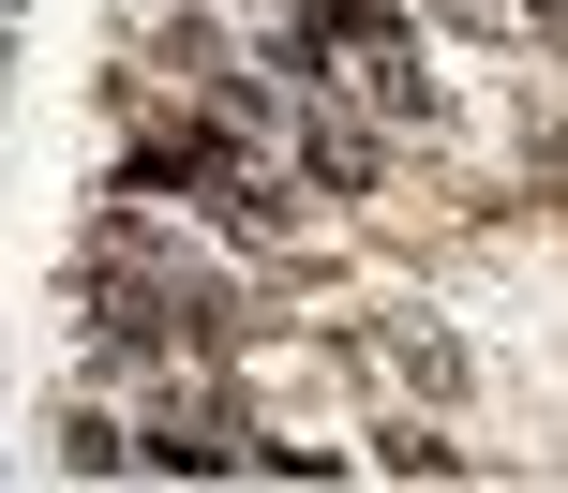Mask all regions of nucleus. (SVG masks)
<instances>
[{"label":"nucleus","mask_w":568,"mask_h":493,"mask_svg":"<svg viewBox=\"0 0 568 493\" xmlns=\"http://www.w3.org/2000/svg\"><path fill=\"white\" fill-rule=\"evenodd\" d=\"M284 75L300 90H374L389 120H434V60H419V30H404V0H300Z\"/></svg>","instance_id":"1"},{"label":"nucleus","mask_w":568,"mask_h":493,"mask_svg":"<svg viewBox=\"0 0 568 493\" xmlns=\"http://www.w3.org/2000/svg\"><path fill=\"white\" fill-rule=\"evenodd\" d=\"M120 179H165V195H195L210 225L225 239H284V195L255 179V135H210V120H135V135H120Z\"/></svg>","instance_id":"2"},{"label":"nucleus","mask_w":568,"mask_h":493,"mask_svg":"<svg viewBox=\"0 0 568 493\" xmlns=\"http://www.w3.org/2000/svg\"><path fill=\"white\" fill-rule=\"evenodd\" d=\"M300 165L329 179V195H389V135L344 120V105H300Z\"/></svg>","instance_id":"3"},{"label":"nucleus","mask_w":568,"mask_h":493,"mask_svg":"<svg viewBox=\"0 0 568 493\" xmlns=\"http://www.w3.org/2000/svg\"><path fill=\"white\" fill-rule=\"evenodd\" d=\"M60 464L75 479H135V434H120V419H60Z\"/></svg>","instance_id":"4"},{"label":"nucleus","mask_w":568,"mask_h":493,"mask_svg":"<svg viewBox=\"0 0 568 493\" xmlns=\"http://www.w3.org/2000/svg\"><path fill=\"white\" fill-rule=\"evenodd\" d=\"M389 464H404V479H464V449H449V434H419V419H389Z\"/></svg>","instance_id":"5"},{"label":"nucleus","mask_w":568,"mask_h":493,"mask_svg":"<svg viewBox=\"0 0 568 493\" xmlns=\"http://www.w3.org/2000/svg\"><path fill=\"white\" fill-rule=\"evenodd\" d=\"M434 16H449V30H494V16H509V0H434Z\"/></svg>","instance_id":"6"}]
</instances>
